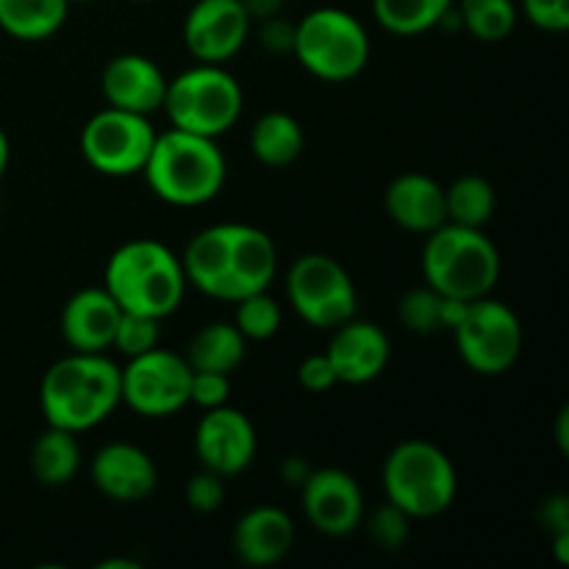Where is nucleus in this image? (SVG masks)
<instances>
[{
	"mask_svg": "<svg viewBox=\"0 0 569 569\" xmlns=\"http://www.w3.org/2000/svg\"><path fill=\"white\" fill-rule=\"evenodd\" d=\"M187 281L222 303L264 292L276 281L278 250L261 228L248 222H217L192 237L181 256Z\"/></svg>",
	"mask_w": 569,
	"mask_h": 569,
	"instance_id": "nucleus-1",
	"label": "nucleus"
},
{
	"mask_svg": "<svg viewBox=\"0 0 569 569\" xmlns=\"http://www.w3.org/2000/svg\"><path fill=\"white\" fill-rule=\"evenodd\" d=\"M122 403V367L106 353H70L48 367L39 406L48 426L83 433L98 428Z\"/></svg>",
	"mask_w": 569,
	"mask_h": 569,
	"instance_id": "nucleus-2",
	"label": "nucleus"
},
{
	"mask_svg": "<svg viewBox=\"0 0 569 569\" xmlns=\"http://www.w3.org/2000/svg\"><path fill=\"white\" fill-rule=\"evenodd\" d=\"M187 287L181 256L159 239H131L120 244L103 272V289L122 311L153 320L176 315Z\"/></svg>",
	"mask_w": 569,
	"mask_h": 569,
	"instance_id": "nucleus-3",
	"label": "nucleus"
},
{
	"mask_svg": "<svg viewBox=\"0 0 569 569\" xmlns=\"http://www.w3.org/2000/svg\"><path fill=\"white\" fill-rule=\"evenodd\" d=\"M142 176L161 203L194 209L211 203L222 192L228 164L217 139L170 128L156 133Z\"/></svg>",
	"mask_w": 569,
	"mask_h": 569,
	"instance_id": "nucleus-4",
	"label": "nucleus"
},
{
	"mask_svg": "<svg viewBox=\"0 0 569 569\" xmlns=\"http://www.w3.org/2000/svg\"><path fill=\"white\" fill-rule=\"evenodd\" d=\"M422 278L442 298L478 300L500 278V253L483 228L445 222L428 233L422 248Z\"/></svg>",
	"mask_w": 569,
	"mask_h": 569,
	"instance_id": "nucleus-5",
	"label": "nucleus"
},
{
	"mask_svg": "<svg viewBox=\"0 0 569 569\" xmlns=\"http://www.w3.org/2000/svg\"><path fill=\"white\" fill-rule=\"evenodd\" d=\"M383 495L411 520L445 515L459 495V472L450 456L428 439H406L389 450L381 470Z\"/></svg>",
	"mask_w": 569,
	"mask_h": 569,
	"instance_id": "nucleus-6",
	"label": "nucleus"
},
{
	"mask_svg": "<svg viewBox=\"0 0 569 569\" xmlns=\"http://www.w3.org/2000/svg\"><path fill=\"white\" fill-rule=\"evenodd\" d=\"M370 53L372 44L365 22L337 6H322L295 22L292 56L320 81H353L367 70Z\"/></svg>",
	"mask_w": 569,
	"mask_h": 569,
	"instance_id": "nucleus-7",
	"label": "nucleus"
},
{
	"mask_svg": "<svg viewBox=\"0 0 569 569\" xmlns=\"http://www.w3.org/2000/svg\"><path fill=\"white\" fill-rule=\"evenodd\" d=\"M242 87L226 70V64L198 61L167 81L161 109L170 117V128L220 139L222 133L237 126V120L242 117Z\"/></svg>",
	"mask_w": 569,
	"mask_h": 569,
	"instance_id": "nucleus-8",
	"label": "nucleus"
},
{
	"mask_svg": "<svg viewBox=\"0 0 569 569\" xmlns=\"http://www.w3.org/2000/svg\"><path fill=\"white\" fill-rule=\"evenodd\" d=\"M456 350L461 361L478 376H503L520 361L526 333L517 311L503 300L483 295L470 300L465 317L453 328Z\"/></svg>",
	"mask_w": 569,
	"mask_h": 569,
	"instance_id": "nucleus-9",
	"label": "nucleus"
},
{
	"mask_svg": "<svg viewBox=\"0 0 569 569\" xmlns=\"http://www.w3.org/2000/svg\"><path fill=\"white\" fill-rule=\"evenodd\" d=\"M287 300L311 328L333 331L356 317L359 292L350 272L328 253H303L287 272Z\"/></svg>",
	"mask_w": 569,
	"mask_h": 569,
	"instance_id": "nucleus-10",
	"label": "nucleus"
},
{
	"mask_svg": "<svg viewBox=\"0 0 569 569\" xmlns=\"http://www.w3.org/2000/svg\"><path fill=\"white\" fill-rule=\"evenodd\" d=\"M156 142L150 117L106 106L81 131V156L94 172L109 178L139 176Z\"/></svg>",
	"mask_w": 569,
	"mask_h": 569,
	"instance_id": "nucleus-11",
	"label": "nucleus"
},
{
	"mask_svg": "<svg viewBox=\"0 0 569 569\" xmlns=\"http://www.w3.org/2000/svg\"><path fill=\"white\" fill-rule=\"evenodd\" d=\"M192 367L178 353L153 348L122 367V403L139 417L164 420L189 406Z\"/></svg>",
	"mask_w": 569,
	"mask_h": 569,
	"instance_id": "nucleus-12",
	"label": "nucleus"
},
{
	"mask_svg": "<svg viewBox=\"0 0 569 569\" xmlns=\"http://www.w3.org/2000/svg\"><path fill=\"white\" fill-rule=\"evenodd\" d=\"M298 489L306 520L322 537L342 539L365 522V492L350 472L339 467L311 470Z\"/></svg>",
	"mask_w": 569,
	"mask_h": 569,
	"instance_id": "nucleus-13",
	"label": "nucleus"
},
{
	"mask_svg": "<svg viewBox=\"0 0 569 569\" xmlns=\"http://www.w3.org/2000/svg\"><path fill=\"white\" fill-rule=\"evenodd\" d=\"M250 26L242 0H194L183 17L181 37L192 59L228 64L248 42Z\"/></svg>",
	"mask_w": 569,
	"mask_h": 569,
	"instance_id": "nucleus-14",
	"label": "nucleus"
},
{
	"mask_svg": "<svg viewBox=\"0 0 569 569\" xmlns=\"http://www.w3.org/2000/svg\"><path fill=\"white\" fill-rule=\"evenodd\" d=\"M259 450V437L244 411L220 406L209 409L194 428V453L203 470L222 478L239 476L248 470Z\"/></svg>",
	"mask_w": 569,
	"mask_h": 569,
	"instance_id": "nucleus-15",
	"label": "nucleus"
},
{
	"mask_svg": "<svg viewBox=\"0 0 569 569\" xmlns=\"http://www.w3.org/2000/svg\"><path fill=\"white\" fill-rule=\"evenodd\" d=\"M89 478L103 498L114 503H139L159 487V467L139 445L109 442L89 461Z\"/></svg>",
	"mask_w": 569,
	"mask_h": 569,
	"instance_id": "nucleus-16",
	"label": "nucleus"
},
{
	"mask_svg": "<svg viewBox=\"0 0 569 569\" xmlns=\"http://www.w3.org/2000/svg\"><path fill=\"white\" fill-rule=\"evenodd\" d=\"M326 356L337 370L339 383L361 387V383H370L378 376H383L389 359H392V345H389L387 331L381 326L350 317L348 322L331 331Z\"/></svg>",
	"mask_w": 569,
	"mask_h": 569,
	"instance_id": "nucleus-17",
	"label": "nucleus"
},
{
	"mask_svg": "<svg viewBox=\"0 0 569 569\" xmlns=\"http://www.w3.org/2000/svg\"><path fill=\"white\" fill-rule=\"evenodd\" d=\"M167 81L170 78L148 56L120 53L109 59V64L100 72V92H103L106 106L150 117L164 106Z\"/></svg>",
	"mask_w": 569,
	"mask_h": 569,
	"instance_id": "nucleus-18",
	"label": "nucleus"
},
{
	"mask_svg": "<svg viewBox=\"0 0 569 569\" xmlns=\"http://www.w3.org/2000/svg\"><path fill=\"white\" fill-rule=\"evenodd\" d=\"M122 309L103 287H87L72 295L61 311V337L76 353H106L114 342Z\"/></svg>",
	"mask_w": 569,
	"mask_h": 569,
	"instance_id": "nucleus-19",
	"label": "nucleus"
},
{
	"mask_svg": "<svg viewBox=\"0 0 569 569\" xmlns=\"http://www.w3.org/2000/svg\"><path fill=\"white\" fill-rule=\"evenodd\" d=\"M295 545V522L278 506H256L239 517L231 533L233 556L244 567H272L289 556Z\"/></svg>",
	"mask_w": 569,
	"mask_h": 569,
	"instance_id": "nucleus-20",
	"label": "nucleus"
},
{
	"mask_svg": "<svg viewBox=\"0 0 569 569\" xmlns=\"http://www.w3.org/2000/svg\"><path fill=\"white\" fill-rule=\"evenodd\" d=\"M389 220L409 233H431L448 222L445 187L428 172H403L383 192Z\"/></svg>",
	"mask_w": 569,
	"mask_h": 569,
	"instance_id": "nucleus-21",
	"label": "nucleus"
},
{
	"mask_svg": "<svg viewBox=\"0 0 569 569\" xmlns=\"http://www.w3.org/2000/svg\"><path fill=\"white\" fill-rule=\"evenodd\" d=\"M303 126L287 111H267L250 128V153L272 170L292 167L303 156Z\"/></svg>",
	"mask_w": 569,
	"mask_h": 569,
	"instance_id": "nucleus-22",
	"label": "nucleus"
},
{
	"mask_svg": "<svg viewBox=\"0 0 569 569\" xmlns=\"http://www.w3.org/2000/svg\"><path fill=\"white\" fill-rule=\"evenodd\" d=\"M67 0H0V31L17 42H44L64 28Z\"/></svg>",
	"mask_w": 569,
	"mask_h": 569,
	"instance_id": "nucleus-23",
	"label": "nucleus"
},
{
	"mask_svg": "<svg viewBox=\"0 0 569 569\" xmlns=\"http://www.w3.org/2000/svg\"><path fill=\"white\" fill-rule=\"evenodd\" d=\"M244 353H248V339L239 333L233 322H209L189 339L183 359L192 370L233 376L244 361Z\"/></svg>",
	"mask_w": 569,
	"mask_h": 569,
	"instance_id": "nucleus-24",
	"label": "nucleus"
},
{
	"mask_svg": "<svg viewBox=\"0 0 569 569\" xmlns=\"http://www.w3.org/2000/svg\"><path fill=\"white\" fill-rule=\"evenodd\" d=\"M81 459L78 433L48 426L31 448V472L42 487H67L81 470Z\"/></svg>",
	"mask_w": 569,
	"mask_h": 569,
	"instance_id": "nucleus-25",
	"label": "nucleus"
},
{
	"mask_svg": "<svg viewBox=\"0 0 569 569\" xmlns=\"http://www.w3.org/2000/svg\"><path fill=\"white\" fill-rule=\"evenodd\" d=\"M456 0H372V14L395 37H420L442 26Z\"/></svg>",
	"mask_w": 569,
	"mask_h": 569,
	"instance_id": "nucleus-26",
	"label": "nucleus"
},
{
	"mask_svg": "<svg viewBox=\"0 0 569 569\" xmlns=\"http://www.w3.org/2000/svg\"><path fill=\"white\" fill-rule=\"evenodd\" d=\"M445 209H448V222L483 228L498 209V194L487 178L470 172V176H459L450 187H445Z\"/></svg>",
	"mask_w": 569,
	"mask_h": 569,
	"instance_id": "nucleus-27",
	"label": "nucleus"
},
{
	"mask_svg": "<svg viewBox=\"0 0 569 569\" xmlns=\"http://www.w3.org/2000/svg\"><path fill=\"white\" fill-rule=\"evenodd\" d=\"M456 14H459L461 28L472 39L495 44L511 37L520 11H517L515 0H459Z\"/></svg>",
	"mask_w": 569,
	"mask_h": 569,
	"instance_id": "nucleus-28",
	"label": "nucleus"
},
{
	"mask_svg": "<svg viewBox=\"0 0 569 569\" xmlns=\"http://www.w3.org/2000/svg\"><path fill=\"white\" fill-rule=\"evenodd\" d=\"M233 326L239 328L248 342H264L281 331V306L270 292H256L248 298L237 300V317Z\"/></svg>",
	"mask_w": 569,
	"mask_h": 569,
	"instance_id": "nucleus-29",
	"label": "nucleus"
},
{
	"mask_svg": "<svg viewBox=\"0 0 569 569\" xmlns=\"http://www.w3.org/2000/svg\"><path fill=\"white\" fill-rule=\"evenodd\" d=\"M439 303H442V295L433 292L428 283L409 289V292H403V298L398 303L400 326L409 333H417V337H431V333L442 331Z\"/></svg>",
	"mask_w": 569,
	"mask_h": 569,
	"instance_id": "nucleus-30",
	"label": "nucleus"
},
{
	"mask_svg": "<svg viewBox=\"0 0 569 569\" xmlns=\"http://www.w3.org/2000/svg\"><path fill=\"white\" fill-rule=\"evenodd\" d=\"M411 522L415 520H411L403 509H398V506L387 500V503H381L378 509H372L370 517L365 515V522H361V526H367V537L372 539L376 548L395 553V550H400L409 542Z\"/></svg>",
	"mask_w": 569,
	"mask_h": 569,
	"instance_id": "nucleus-31",
	"label": "nucleus"
},
{
	"mask_svg": "<svg viewBox=\"0 0 569 569\" xmlns=\"http://www.w3.org/2000/svg\"><path fill=\"white\" fill-rule=\"evenodd\" d=\"M159 322L161 320H153V317L128 315V311H122L111 348L120 356H126V359H133V356H142L148 353V350L159 348Z\"/></svg>",
	"mask_w": 569,
	"mask_h": 569,
	"instance_id": "nucleus-32",
	"label": "nucleus"
},
{
	"mask_svg": "<svg viewBox=\"0 0 569 569\" xmlns=\"http://www.w3.org/2000/svg\"><path fill=\"white\" fill-rule=\"evenodd\" d=\"M183 500L198 515H214L226 503V478L211 470L194 472L183 487Z\"/></svg>",
	"mask_w": 569,
	"mask_h": 569,
	"instance_id": "nucleus-33",
	"label": "nucleus"
},
{
	"mask_svg": "<svg viewBox=\"0 0 569 569\" xmlns=\"http://www.w3.org/2000/svg\"><path fill=\"white\" fill-rule=\"evenodd\" d=\"M231 395V376L226 372H209V370H192V383H189V403L198 409H220L228 403Z\"/></svg>",
	"mask_w": 569,
	"mask_h": 569,
	"instance_id": "nucleus-34",
	"label": "nucleus"
},
{
	"mask_svg": "<svg viewBox=\"0 0 569 569\" xmlns=\"http://www.w3.org/2000/svg\"><path fill=\"white\" fill-rule=\"evenodd\" d=\"M522 14L539 31L565 33L569 28V0H522Z\"/></svg>",
	"mask_w": 569,
	"mask_h": 569,
	"instance_id": "nucleus-35",
	"label": "nucleus"
},
{
	"mask_svg": "<svg viewBox=\"0 0 569 569\" xmlns=\"http://www.w3.org/2000/svg\"><path fill=\"white\" fill-rule=\"evenodd\" d=\"M298 381H300V387L309 389V392H315V395L331 392L333 387H339L337 370H333V365H331V359L326 356V350H322V353L306 356V359L300 361Z\"/></svg>",
	"mask_w": 569,
	"mask_h": 569,
	"instance_id": "nucleus-36",
	"label": "nucleus"
},
{
	"mask_svg": "<svg viewBox=\"0 0 569 569\" xmlns=\"http://www.w3.org/2000/svg\"><path fill=\"white\" fill-rule=\"evenodd\" d=\"M259 42L264 44V50L281 56L292 53L295 48V22H289L287 17H270V20L259 22Z\"/></svg>",
	"mask_w": 569,
	"mask_h": 569,
	"instance_id": "nucleus-37",
	"label": "nucleus"
},
{
	"mask_svg": "<svg viewBox=\"0 0 569 569\" xmlns=\"http://www.w3.org/2000/svg\"><path fill=\"white\" fill-rule=\"evenodd\" d=\"M539 520L550 533H569V498L567 495H550L539 509Z\"/></svg>",
	"mask_w": 569,
	"mask_h": 569,
	"instance_id": "nucleus-38",
	"label": "nucleus"
},
{
	"mask_svg": "<svg viewBox=\"0 0 569 569\" xmlns=\"http://www.w3.org/2000/svg\"><path fill=\"white\" fill-rule=\"evenodd\" d=\"M244 11H248L250 22L270 20V17H278L283 11V0H242Z\"/></svg>",
	"mask_w": 569,
	"mask_h": 569,
	"instance_id": "nucleus-39",
	"label": "nucleus"
},
{
	"mask_svg": "<svg viewBox=\"0 0 569 569\" xmlns=\"http://www.w3.org/2000/svg\"><path fill=\"white\" fill-rule=\"evenodd\" d=\"M309 472H311V467L306 465L300 456H289V459H283V465H281L283 481L292 483V487H300V483L306 481V476H309Z\"/></svg>",
	"mask_w": 569,
	"mask_h": 569,
	"instance_id": "nucleus-40",
	"label": "nucleus"
},
{
	"mask_svg": "<svg viewBox=\"0 0 569 569\" xmlns=\"http://www.w3.org/2000/svg\"><path fill=\"white\" fill-rule=\"evenodd\" d=\"M9 159H11V144H9V137H6V131L0 128V178H3L6 170H9Z\"/></svg>",
	"mask_w": 569,
	"mask_h": 569,
	"instance_id": "nucleus-41",
	"label": "nucleus"
},
{
	"mask_svg": "<svg viewBox=\"0 0 569 569\" xmlns=\"http://www.w3.org/2000/svg\"><path fill=\"white\" fill-rule=\"evenodd\" d=\"M567 420H569L567 409H561V415H559V445H561V453H567V450H569V439H567Z\"/></svg>",
	"mask_w": 569,
	"mask_h": 569,
	"instance_id": "nucleus-42",
	"label": "nucleus"
},
{
	"mask_svg": "<svg viewBox=\"0 0 569 569\" xmlns=\"http://www.w3.org/2000/svg\"><path fill=\"white\" fill-rule=\"evenodd\" d=\"M111 567L137 569V561H131V559H106V561H100V569H111Z\"/></svg>",
	"mask_w": 569,
	"mask_h": 569,
	"instance_id": "nucleus-43",
	"label": "nucleus"
},
{
	"mask_svg": "<svg viewBox=\"0 0 569 569\" xmlns=\"http://www.w3.org/2000/svg\"><path fill=\"white\" fill-rule=\"evenodd\" d=\"M67 3H70V6L72 3H89V0H67Z\"/></svg>",
	"mask_w": 569,
	"mask_h": 569,
	"instance_id": "nucleus-44",
	"label": "nucleus"
},
{
	"mask_svg": "<svg viewBox=\"0 0 569 569\" xmlns=\"http://www.w3.org/2000/svg\"><path fill=\"white\" fill-rule=\"evenodd\" d=\"M133 3H156V0H133Z\"/></svg>",
	"mask_w": 569,
	"mask_h": 569,
	"instance_id": "nucleus-45",
	"label": "nucleus"
}]
</instances>
